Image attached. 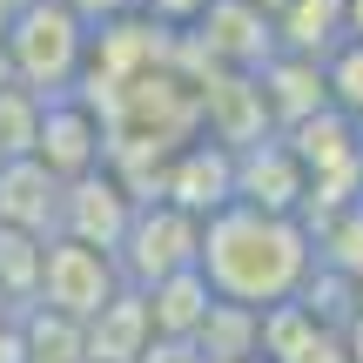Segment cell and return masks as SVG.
<instances>
[{"label": "cell", "instance_id": "cell-14", "mask_svg": "<svg viewBox=\"0 0 363 363\" xmlns=\"http://www.w3.org/2000/svg\"><path fill=\"white\" fill-rule=\"evenodd\" d=\"M142 303H148V330H155V343H195V330H202V316H208V283H202V269H182V276H162L155 289H142Z\"/></svg>", "mask_w": 363, "mask_h": 363}, {"label": "cell", "instance_id": "cell-17", "mask_svg": "<svg viewBox=\"0 0 363 363\" xmlns=\"http://www.w3.org/2000/svg\"><path fill=\"white\" fill-rule=\"evenodd\" d=\"M195 357H202V363H249V357H256V310L208 303L202 330H195Z\"/></svg>", "mask_w": 363, "mask_h": 363}, {"label": "cell", "instance_id": "cell-28", "mask_svg": "<svg viewBox=\"0 0 363 363\" xmlns=\"http://www.w3.org/2000/svg\"><path fill=\"white\" fill-rule=\"evenodd\" d=\"M343 350H350V363H363V323H350V330H343Z\"/></svg>", "mask_w": 363, "mask_h": 363}, {"label": "cell", "instance_id": "cell-26", "mask_svg": "<svg viewBox=\"0 0 363 363\" xmlns=\"http://www.w3.org/2000/svg\"><path fill=\"white\" fill-rule=\"evenodd\" d=\"M0 363H27V343H21V323H0Z\"/></svg>", "mask_w": 363, "mask_h": 363}, {"label": "cell", "instance_id": "cell-24", "mask_svg": "<svg viewBox=\"0 0 363 363\" xmlns=\"http://www.w3.org/2000/svg\"><path fill=\"white\" fill-rule=\"evenodd\" d=\"M289 363H350V350H343V330H316V337L303 343Z\"/></svg>", "mask_w": 363, "mask_h": 363}, {"label": "cell", "instance_id": "cell-12", "mask_svg": "<svg viewBox=\"0 0 363 363\" xmlns=\"http://www.w3.org/2000/svg\"><path fill=\"white\" fill-rule=\"evenodd\" d=\"M148 343H155V330H148L142 289H121L101 316L81 323V357H88V363H142Z\"/></svg>", "mask_w": 363, "mask_h": 363}, {"label": "cell", "instance_id": "cell-18", "mask_svg": "<svg viewBox=\"0 0 363 363\" xmlns=\"http://www.w3.org/2000/svg\"><path fill=\"white\" fill-rule=\"evenodd\" d=\"M13 323H21L27 363H88V357H81V323H67V316L40 310V303H27Z\"/></svg>", "mask_w": 363, "mask_h": 363}, {"label": "cell", "instance_id": "cell-23", "mask_svg": "<svg viewBox=\"0 0 363 363\" xmlns=\"http://www.w3.org/2000/svg\"><path fill=\"white\" fill-rule=\"evenodd\" d=\"M61 7L94 34V27H108V21H121V13H135V0H61Z\"/></svg>", "mask_w": 363, "mask_h": 363}, {"label": "cell", "instance_id": "cell-4", "mask_svg": "<svg viewBox=\"0 0 363 363\" xmlns=\"http://www.w3.org/2000/svg\"><path fill=\"white\" fill-rule=\"evenodd\" d=\"M195 249H202V222L175 216L169 202H148V208H135L128 235H121L115 269H121V283H128V289H155L162 276L195 269Z\"/></svg>", "mask_w": 363, "mask_h": 363}, {"label": "cell", "instance_id": "cell-19", "mask_svg": "<svg viewBox=\"0 0 363 363\" xmlns=\"http://www.w3.org/2000/svg\"><path fill=\"white\" fill-rule=\"evenodd\" d=\"M34 289H40V242L0 229V296H7V310L21 316L34 303Z\"/></svg>", "mask_w": 363, "mask_h": 363}, {"label": "cell", "instance_id": "cell-30", "mask_svg": "<svg viewBox=\"0 0 363 363\" xmlns=\"http://www.w3.org/2000/svg\"><path fill=\"white\" fill-rule=\"evenodd\" d=\"M249 7H256V13H269V21H276V13H283L289 0H249Z\"/></svg>", "mask_w": 363, "mask_h": 363}, {"label": "cell", "instance_id": "cell-22", "mask_svg": "<svg viewBox=\"0 0 363 363\" xmlns=\"http://www.w3.org/2000/svg\"><path fill=\"white\" fill-rule=\"evenodd\" d=\"M202 7H208V0H135V13L155 21L162 34H189V27L202 21Z\"/></svg>", "mask_w": 363, "mask_h": 363}, {"label": "cell", "instance_id": "cell-27", "mask_svg": "<svg viewBox=\"0 0 363 363\" xmlns=\"http://www.w3.org/2000/svg\"><path fill=\"white\" fill-rule=\"evenodd\" d=\"M343 40H363V0H343Z\"/></svg>", "mask_w": 363, "mask_h": 363}, {"label": "cell", "instance_id": "cell-15", "mask_svg": "<svg viewBox=\"0 0 363 363\" xmlns=\"http://www.w3.org/2000/svg\"><path fill=\"white\" fill-rule=\"evenodd\" d=\"M269 27H276V54L323 67V54L343 48V0H289Z\"/></svg>", "mask_w": 363, "mask_h": 363}, {"label": "cell", "instance_id": "cell-29", "mask_svg": "<svg viewBox=\"0 0 363 363\" xmlns=\"http://www.w3.org/2000/svg\"><path fill=\"white\" fill-rule=\"evenodd\" d=\"M34 0H0V21H13V13H27Z\"/></svg>", "mask_w": 363, "mask_h": 363}, {"label": "cell", "instance_id": "cell-5", "mask_svg": "<svg viewBox=\"0 0 363 363\" xmlns=\"http://www.w3.org/2000/svg\"><path fill=\"white\" fill-rule=\"evenodd\" d=\"M189 48L202 54L208 74H262L276 61V27L249 0H208L202 21L189 27Z\"/></svg>", "mask_w": 363, "mask_h": 363}, {"label": "cell", "instance_id": "cell-25", "mask_svg": "<svg viewBox=\"0 0 363 363\" xmlns=\"http://www.w3.org/2000/svg\"><path fill=\"white\" fill-rule=\"evenodd\" d=\"M142 363H202V357H195V343H148Z\"/></svg>", "mask_w": 363, "mask_h": 363}, {"label": "cell", "instance_id": "cell-16", "mask_svg": "<svg viewBox=\"0 0 363 363\" xmlns=\"http://www.w3.org/2000/svg\"><path fill=\"white\" fill-rule=\"evenodd\" d=\"M310 242H316V269L343 276V283H363V202L323 216L310 229Z\"/></svg>", "mask_w": 363, "mask_h": 363}, {"label": "cell", "instance_id": "cell-31", "mask_svg": "<svg viewBox=\"0 0 363 363\" xmlns=\"http://www.w3.org/2000/svg\"><path fill=\"white\" fill-rule=\"evenodd\" d=\"M7 81H13V74H7V48H0V88H7Z\"/></svg>", "mask_w": 363, "mask_h": 363}, {"label": "cell", "instance_id": "cell-9", "mask_svg": "<svg viewBox=\"0 0 363 363\" xmlns=\"http://www.w3.org/2000/svg\"><path fill=\"white\" fill-rule=\"evenodd\" d=\"M162 202L175 208V216L189 222H208L216 208L235 202V155L216 142H189L182 155H169V169H162Z\"/></svg>", "mask_w": 363, "mask_h": 363}, {"label": "cell", "instance_id": "cell-32", "mask_svg": "<svg viewBox=\"0 0 363 363\" xmlns=\"http://www.w3.org/2000/svg\"><path fill=\"white\" fill-rule=\"evenodd\" d=\"M357 323H363V283H357Z\"/></svg>", "mask_w": 363, "mask_h": 363}, {"label": "cell", "instance_id": "cell-34", "mask_svg": "<svg viewBox=\"0 0 363 363\" xmlns=\"http://www.w3.org/2000/svg\"><path fill=\"white\" fill-rule=\"evenodd\" d=\"M357 202H363V182H357Z\"/></svg>", "mask_w": 363, "mask_h": 363}, {"label": "cell", "instance_id": "cell-13", "mask_svg": "<svg viewBox=\"0 0 363 363\" xmlns=\"http://www.w3.org/2000/svg\"><path fill=\"white\" fill-rule=\"evenodd\" d=\"M256 88H262V108H269L276 135L296 128V121H310L316 108H330V94H323V67H316V61H296V54H276V61L256 74Z\"/></svg>", "mask_w": 363, "mask_h": 363}, {"label": "cell", "instance_id": "cell-7", "mask_svg": "<svg viewBox=\"0 0 363 363\" xmlns=\"http://www.w3.org/2000/svg\"><path fill=\"white\" fill-rule=\"evenodd\" d=\"M128 222H135L128 189H121L108 169H94V175H81V182H67V189H61L54 235H67V242H88V249H108V256H115L121 235H128Z\"/></svg>", "mask_w": 363, "mask_h": 363}, {"label": "cell", "instance_id": "cell-2", "mask_svg": "<svg viewBox=\"0 0 363 363\" xmlns=\"http://www.w3.org/2000/svg\"><path fill=\"white\" fill-rule=\"evenodd\" d=\"M0 48H7L13 88L40 94V101H67L74 81H81V67H88V27H81L61 0H34L27 13L7 21Z\"/></svg>", "mask_w": 363, "mask_h": 363}, {"label": "cell", "instance_id": "cell-6", "mask_svg": "<svg viewBox=\"0 0 363 363\" xmlns=\"http://www.w3.org/2000/svg\"><path fill=\"white\" fill-rule=\"evenodd\" d=\"M195 115H202V142L229 148V155H242V148L276 135L256 74H202L195 81Z\"/></svg>", "mask_w": 363, "mask_h": 363}, {"label": "cell", "instance_id": "cell-11", "mask_svg": "<svg viewBox=\"0 0 363 363\" xmlns=\"http://www.w3.org/2000/svg\"><path fill=\"white\" fill-rule=\"evenodd\" d=\"M54 216H61V182L40 169L34 155L0 162V229L48 242V235H54Z\"/></svg>", "mask_w": 363, "mask_h": 363}, {"label": "cell", "instance_id": "cell-1", "mask_svg": "<svg viewBox=\"0 0 363 363\" xmlns=\"http://www.w3.org/2000/svg\"><path fill=\"white\" fill-rule=\"evenodd\" d=\"M195 269H202L216 303H235V310L262 316L276 303H296V289L316 269V242L296 216H262V208L229 202L202 222Z\"/></svg>", "mask_w": 363, "mask_h": 363}, {"label": "cell", "instance_id": "cell-20", "mask_svg": "<svg viewBox=\"0 0 363 363\" xmlns=\"http://www.w3.org/2000/svg\"><path fill=\"white\" fill-rule=\"evenodd\" d=\"M40 94H27V88H0V162H21V155H34V135H40Z\"/></svg>", "mask_w": 363, "mask_h": 363}, {"label": "cell", "instance_id": "cell-33", "mask_svg": "<svg viewBox=\"0 0 363 363\" xmlns=\"http://www.w3.org/2000/svg\"><path fill=\"white\" fill-rule=\"evenodd\" d=\"M7 316H13V310H7V296H0V323H7Z\"/></svg>", "mask_w": 363, "mask_h": 363}, {"label": "cell", "instance_id": "cell-3", "mask_svg": "<svg viewBox=\"0 0 363 363\" xmlns=\"http://www.w3.org/2000/svg\"><path fill=\"white\" fill-rule=\"evenodd\" d=\"M121 289L128 283H121V269H115L108 249L67 242V235H48V242H40V289H34L40 310L67 316V323H88V316H101Z\"/></svg>", "mask_w": 363, "mask_h": 363}, {"label": "cell", "instance_id": "cell-35", "mask_svg": "<svg viewBox=\"0 0 363 363\" xmlns=\"http://www.w3.org/2000/svg\"><path fill=\"white\" fill-rule=\"evenodd\" d=\"M357 135H363V115H357Z\"/></svg>", "mask_w": 363, "mask_h": 363}, {"label": "cell", "instance_id": "cell-36", "mask_svg": "<svg viewBox=\"0 0 363 363\" xmlns=\"http://www.w3.org/2000/svg\"><path fill=\"white\" fill-rule=\"evenodd\" d=\"M249 363H262V357H249Z\"/></svg>", "mask_w": 363, "mask_h": 363}, {"label": "cell", "instance_id": "cell-8", "mask_svg": "<svg viewBox=\"0 0 363 363\" xmlns=\"http://www.w3.org/2000/svg\"><path fill=\"white\" fill-rule=\"evenodd\" d=\"M34 162L61 182V189H67V182H81V175H94L108 162L101 121H94L74 94H67V101H48V108H40V135H34Z\"/></svg>", "mask_w": 363, "mask_h": 363}, {"label": "cell", "instance_id": "cell-10", "mask_svg": "<svg viewBox=\"0 0 363 363\" xmlns=\"http://www.w3.org/2000/svg\"><path fill=\"white\" fill-rule=\"evenodd\" d=\"M303 195H310V175L296 169V155L283 148V135L242 148L235 155V202L262 208V216H303Z\"/></svg>", "mask_w": 363, "mask_h": 363}, {"label": "cell", "instance_id": "cell-21", "mask_svg": "<svg viewBox=\"0 0 363 363\" xmlns=\"http://www.w3.org/2000/svg\"><path fill=\"white\" fill-rule=\"evenodd\" d=\"M323 94L337 115H363V40H343V48L323 54Z\"/></svg>", "mask_w": 363, "mask_h": 363}]
</instances>
